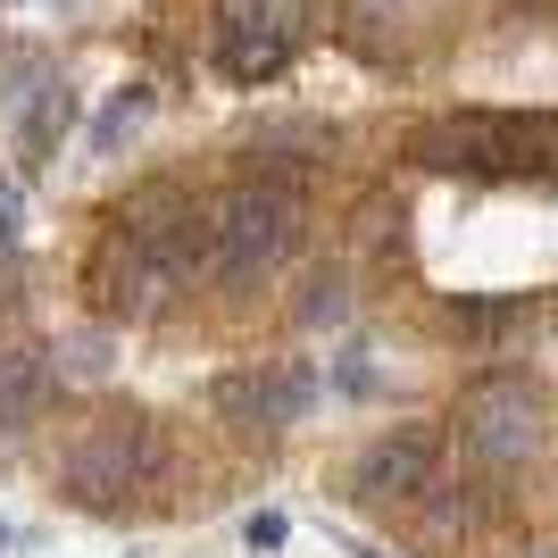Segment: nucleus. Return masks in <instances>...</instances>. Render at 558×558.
<instances>
[{"label":"nucleus","mask_w":558,"mask_h":558,"mask_svg":"<svg viewBox=\"0 0 558 558\" xmlns=\"http://www.w3.org/2000/svg\"><path fill=\"white\" fill-rule=\"evenodd\" d=\"M417 159L434 175H475V184H558V117L550 109H459L417 134Z\"/></svg>","instance_id":"f257e3e1"},{"label":"nucleus","mask_w":558,"mask_h":558,"mask_svg":"<svg viewBox=\"0 0 558 558\" xmlns=\"http://www.w3.org/2000/svg\"><path fill=\"white\" fill-rule=\"evenodd\" d=\"M301 242H308V192L292 175H242L209 209V276L251 292V283L283 276Z\"/></svg>","instance_id":"f03ea898"},{"label":"nucleus","mask_w":558,"mask_h":558,"mask_svg":"<svg viewBox=\"0 0 558 558\" xmlns=\"http://www.w3.org/2000/svg\"><path fill=\"white\" fill-rule=\"evenodd\" d=\"M308 0H217L209 9V68L226 84H267L301 59L308 43Z\"/></svg>","instance_id":"7ed1b4c3"},{"label":"nucleus","mask_w":558,"mask_h":558,"mask_svg":"<svg viewBox=\"0 0 558 558\" xmlns=\"http://www.w3.org/2000/svg\"><path fill=\"white\" fill-rule=\"evenodd\" d=\"M542 442H550V400H542V384H525V375H484V384L459 392V450L475 466L509 475V466H525Z\"/></svg>","instance_id":"20e7f679"},{"label":"nucleus","mask_w":558,"mask_h":558,"mask_svg":"<svg viewBox=\"0 0 558 558\" xmlns=\"http://www.w3.org/2000/svg\"><path fill=\"white\" fill-rule=\"evenodd\" d=\"M150 466H159L150 417H142V409H109V417H93L68 442V492L84 509H109V500H125L134 484H150Z\"/></svg>","instance_id":"39448f33"},{"label":"nucleus","mask_w":558,"mask_h":558,"mask_svg":"<svg viewBox=\"0 0 558 558\" xmlns=\"http://www.w3.org/2000/svg\"><path fill=\"white\" fill-rule=\"evenodd\" d=\"M117 226H125L142 251L159 258V276H167V283H184L192 267L209 258V209H201L184 184H167V175H159V184H142L134 201L117 209Z\"/></svg>","instance_id":"423d86ee"},{"label":"nucleus","mask_w":558,"mask_h":558,"mask_svg":"<svg viewBox=\"0 0 558 558\" xmlns=\"http://www.w3.org/2000/svg\"><path fill=\"white\" fill-rule=\"evenodd\" d=\"M434 466H442V434L434 425H392V434H375L350 466V500L359 509H392V500H417L434 484Z\"/></svg>","instance_id":"0eeeda50"},{"label":"nucleus","mask_w":558,"mask_h":558,"mask_svg":"<svg viewBox=\"0 0 558 558\" xmlns=\"http://www.w3.org/2000/svg\"><path fill=\"white\" fill-rule=\"evenodd\" d=\"M159 301H167L159 258L142 251L125 226H109V233H100V251H93V308L117 317V326H134V317H150Z\"/></svg>","instance_id":"6e6552de"},{"label":"nucleus","mask_w":558,"mask_h":558,"mask_svg":"<svg viewBox=\"0 0 558 558\" xmlns=\"http://www.w3.org/2000/svg\"><path fill=\"white\" fill-rule=\"evenodd\" d=\"M217 409L242 425H301L308 409H317V367H301V359H283V367H242L217 384Z\"/></svg>","instance_id":"1a4fd4ad"},{"label":"nucleus","mask_w":558,"mask_h":558,"mask_svg":"<svg viewBox=\"0 0 558 558\" xmlns=\"http://www.w3.org/2000/svg\"><path fill=\"white\" fill-rule=\"evenodd\" d=\"M50 392H59V359L50 350H0V434H25L50 409Z\"/></svg>","instance_id":"9d476101"},{"label":"nucleus","mask_w":558,"mask_h":558,"mask_svg":"<svg viewBox=\"0 0 558 558\" xmlns=\"http://www.w3.org/2000/svg\"><path fill=\"white\" fill-rule=\"evenodd\" d=\"M68 117H75V93H68V84H43V100L25 109V167H50V159H59Z\"/></svg>","instance_id":"9b49d317"},{"label":"nucleus","mask_w":558,"mask_h":558,"mask_svg":"<svg viewBox=\"0 0 558 558\" xmlns=\"http://www.w3.org/2000/svg\"><path fill=\"white\" fill-rule=\"evenodd\" d=\"M517 317H525V301H450V326H459V333H475V342L509 333Z\"/></svg>","instance_id":"f8f14e48"},{"label":"nucleus","mask_w":558,"mask_h":558,"mask_svg":"<svg viewBox=\"0 0 558 558\" xmlns=\"http://www.w3.org/2000/svg\"><path fill=\"white\" fill-rule=\"evenodd\" d=\"M142 109H150V93H142V84H125V93H117L109 109H100V125H93V150H117V142H125V125H134Z\"/></svg>","instance_id":"ddd939ff"},{"label":"nucleus","mask_w":558,"mask_h":558,"mask_svg":"<svg viewBox=\"0 0 558 558\" xmlns=\"http://www.w3.org/2000/svg\"><path fill=\"white\" fill-rule=\"evenodd\" d=\"M417 9H434V0H350V34L367 43L375 25H409Z\"/></svg>","instance_id":"4468645a"},{"label":"nucleus","mask_w":558,"mask_h":558,"mask_svg":"<svg viewBox=\"0 0 558 558\" xmlns=\"http://www.w3.org/2000/svg\"><path fill=\"white\" fill-rule=\"evenodd\" d=\"M342 308H350L342 276H317V292H308V301H301V326H333V317H342Z\"/></svg>","instance_id":"2eb2a0df"},{"label":"nucleus","mask_w":558,"mask_h":558,"mask_svg":"<svg viewBox=\"0 0 558 558\" xmlns=\"http://www.w3.org/2000/svg\"><path fill=\"white\" fill-rule=\"evenodd\" d=\"M283 534H292V525H283V509H251V517H242V542H251V550H276Z\"/></svg>","instance_id":"dca6fc26"},{"label":"nucleus","mask_w":558,"mask_h":558,"mask_svg":"<svg viewBox=\"0 0 558 558\" xmlns=\"http://www.w3.org/2000/svg\"><path fill=\"white\" fill-rule=\"evenodd\" d=\"M68 367H75V375H100V367H109V350H100V333H93V342H75V359H68Z\"/></svg>","instance_id":"f3484780"},{"label":"nucleus","mask_w":558,"mask_h":558,"mask_svg":"<svg viewBox=\"0 0 558 558\" xmlns=\"http://www.w3.org/2000/svg\"><path fill=\"white\" fill-rule=\"evenodd\" d=\"M17 233V184H0V242Z\"/></svg>","instance_id":"a211bd4d"},{"label":"nucleus","mask_w":558,"mask_h":558,"mask_svg":"<svg viewBox=\"0 0 558 558\" xmlns=\"http://www.w3.org/2000/svg\"><path fill=\"white\" fill-rule=\"evenodd\" d=\"M0 550H9V525H0Z\"/></svg>","instance_id":"6ab92c4d"},{"label":"nucleus","mask_w":558,"mask_h":558,"mask_svg":"<svg viewBox=\"0 0 558 558\" xmlns=\"http://www.w3.org/2000/svg\"><path fill=\"white\" fill-rule=\"evenodd\" d=\"M359 558H367V550H359Z\"/></svg>","instance_id":"aec40b11"}]
</instances>
